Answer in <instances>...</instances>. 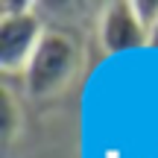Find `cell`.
Masks as SVG:
<instances>
[{"label":"cell","mask_w":158,"mask_h":158,"mask_svg":"<svg viewBox=\"0 0 158 158\" xmlns=\"http://www.w3.org/2000/svg\"><path fill=\"white\" fill-rule=\"evenodd\" d=\"M82 64V50L76 41L64 32H44V41L35 50L32 62H29L27 73V91L35 100H47V97L62 94L70 85V79L79 73Z\"/></svg>","instance_id":"1"},{"label":"cell","mask_w":158,"mask_h":158,"mask_svg":"<svg viewBox=\"0 0 158 158\" xmlns=\"http://www.w3.org/2000/svg\"><path fill=\"white\" fill-rule=\"evenodd\" d=\"M41 41H44V27L32 6L21 12H0V70L3 73H27Z\"/></svg>","instance_id":"2"},{"label":"cell","mask_w":158,"mask_h":158,"mask_svg":"<svg viewBox=\"0 0 158 158\" xmlns=\"http://www.w3.org/2000/svg\"><path fill=\"white\" fill-rule=\"evenodd\" d=\"M100 44L108 56L138 50V47H149V32L138 21L132 0H120V3L106 6L102 21H100Z\"/></svg>","instance_id":"3"},{"label":"cell","mask_w":158,"mask_h":158,"mask_svg":"<svg viewBox=\"0 0 158 158\" xmlns=\"http://www.w3.org/2000/svg\"><path fill=\"white\" fill-rule=\"evenodd\" d=\"M21 126H23V114L18 111V102L9 94V88H3L0 91V138H3V147H12Z\"/></svg>","instance_id":"4"},{"label":"cell","mask_w":158,"mask_h":158,"mask_svg":"<svg viewBox=\"0 0 158 158\" xmlns=\"http://www.w3.org/2000/svg\"><path fill=\"white\" fill-rule=\"evenodd\" d=\"M132 6H135V15L138 21L143 23V29H152L158 23V0H132Z\"/></svg>","instance_id":"5"},{"label":"cell","mask_w":158,"mask_h":158,"mask_svg":"<svg viewBox=\"0 0 158 158\" xmlns=\"http://www.w3.org/2000/svg\"><path fill=\"white\" fill-rule=\"evenodd\" d=\"M149 47H155V50H158V23L149 29Z\"/></svg>","instance_id":"6"}]
</instances>
